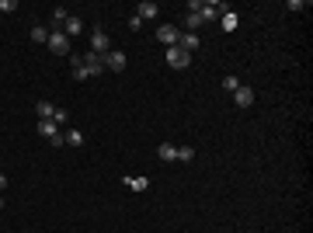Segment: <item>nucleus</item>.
<instances>
[{"instance_id":"1","label":"nucleus","mask_w":313,"mask_h":233,"mask_svg":"<svg viewBox=\"0 0 313 233\" xmlns=\"http://www.w3.org/2000/svg\"><path fill=\"white\" fill-rule=\"evenodd\" d=\"M45 45H49L56 56H66V53H70V39H66L63 32H49V42H45Z\"/></svg>"},{"instance_id":"2","label":"nucleus","mask_w":313,"mask_h":233,"mask_svg":"<svg viewBox=\"0 0 313 233\" xmlns=\"http://www.w3.org/2000/svg\"><path fill=\"white\" fill-rule=\"evenodd\" d=\"M188 63H192V56H188V53H181L177 45H171V49H167V66H174V70H185Z\"/></svg>"},{"instance_id":"3","label":"nucleus","mask_w":313,"mask_h":233,"mask_svg":"<svg viewBox=\"0 0 313 233\" xmlns=\"http://www.w3.org/2000/svg\"><path fill=\"white\" fill-rule=\"evenodd\" d=\"M195 11H198L202 21H213V18H219V14H226V4H198Z\"/></svg>"},{"instance_id":"4","label":"nucleus","mask_w":313,"mask_h":233,"mask_svg":"<svg viewBox=\"0 0 313 233\" xmlns=\"http://www.w3.org/2000/svg\"><path fill=\"white\" fill-rule=\"evenodd\" d=\"M156 39H160L164 45H167V49H171V45H177V39H181V32H177L174 24H160V28H156Z\"/></svg>"},{"instance_id":"5","label":"nucleus","mask_w":313,"mask_h":233,"mask_svg":"<svg viewBox=\"0 0 313 233\" xmlns=\"http://www.w3.org/2000/svg\"><path fill=\"white\" fill-rule=\"evenodd\" d=\"M101 63H105L108 70H115V73H118V70H125V53H118V49L112 53V49H108V53L101 56Z\"/></svg>"},{"instance_id":"6","label":"nucleus","mask_w":313,"mask_h":233,"mask_svg":"<svg viewBox=\"0 0 313 233\" xmlns=\"http://www.w3.org/2000/svg\"><path fill=\"white\" fill-rule=\"evenodd\" d=\"M84 70H87V77H98L101 70H105V63H101L98 53H87V56H84Z\"/></svg>"},{"instance_id":"7","label":"nucleus","mask_w":313,"mask_h":233,"mask_svg":"<svg viewBox=\"0 0 313 233\" xmlns=\"http://www.w3.org/2000/svg\"><path fill=\"white\" fill-rule=\"evenodd\" d=\"M233 101H237V108H251V105H254L251 87H237V91H233Z\"/></svg>"},{"instance_id":"8","label":"nucleus","mask_w":313,"mask_h":233,"mask_svg":"<svg viewBox=\"0 0 313 233\" xmlns=\"http://www.w3.org/2000/svg\"><path fill=\"white\" fill-rule=\"evenodd\" d=\"M177 49L192 56V53H195V49H198V35H195V32H188V35H181V39H177Z\"/></svg>"},{"instance_id":"9","label":"nucleus","mask_w":313,"mask_h":233,"mask_svg":"<svg viewBox=\"0 0 313 233\" xmlns=\"http://www.w3.org/2000/svg\"><path fill=\"white\" fill-rule=\"evenodd\" d=\"M91 45H94L91 53H98V56H105V53H108V35H105L101 28H94V39H91Z\"/></svg>"},{"instance_id":"10","label":"nucleus","mask_w":313,"mask_h":233,"mask_svg":"<svg viewBox=\"0 0 313 233\" xmlns=\"http://www.w3.org/2000/svg\"><path fill=\"white\" fill-rule=\"evenodd\" d=\"M156 14H160V7H156L153 0H143V4H139V14H136V18L143 21V18H156Z\"/></svg>"},{"instance_id":"11","label":"nucleus","mask_w":313,"mask_h":233,"mask_svg":"<svg viewBox=\"0 0 313 233\" xmlns=\"http://www.w3.org/2000/svg\"><path fill=\"white\" fill-rule=\"evenodd\" d=\"M63 24H66V32H63L66 39H73V35H80V32H84V21H80V18H66Z\"/></svg>"},{"instance_id":"12","label":"nucleus","mask_w":313,"mask_h":233,"mask_svg":"<svg viewBox=\"0 0 313 233\" xmlns=\"http://www.w3.org/2000/svg\"><path fill=\"white\" fill-rule=\"evenodd\" d=\"M156 157H160L164 164H167V160H177V146H171V143H160V146H156Z\"/></svg>"},{"instance_id":"13","label":"nucleus","mask_w":313,"mask_h":233,"mask_svg":"<svg viewBox=\"0 0 313 233\" xmlns=\"http://www.w3.org/2000/svg\"><path fill=\"white\" fill-rule=\"evenodd\" d=\"M63 143H66V146H84V133H77V129H70V133L63 136Z\"/></svg>"},{"instance_id":"14","label":"nucleus","mask_w":313,"mask_h":233,"mask_svg":"<svg viewBox=\"0 0 313 233\" xmlns=\"http://www.w3.org/2000/svg\"><path fill=\"white\" fill-rule=\"evenodd\" d=\"M125 185H129L133 192H146V188H150V181H146V177H125Z\"/></svg>"},{"instance_id":"15","label":"nucleus","mask_w":313,"mask_h":233,"mask_svg":"<svg viewBox=\"0 0 313 233\" xmlns=\"http://www.w3.org/2000/svg\"><path fill=\"white\" fill-rule=\"evenodd\" d=\"M35 112H39V118L45 122V118H53V112H56V108H53L49 101H39V105H35Z\"/></svg>"},{"instance_id":"16","label":"nucleus","mask_w":313,"mask_h":233,"mask_svg":"<svg viewBox=\"0 0 313 233\" xmlns=\"http://www.w3.org/2000/svg\"><path fill=\"white\" fill-rule=\"evenodd\" d=\"M237 24H240V18H237L233 11H226V14H223V28H226V32H233Z\"/></svg>"},{"instance_id":"17","label":"nucleus","mask_w":313,"mask_h":233,"mask_svg":"<svg viewBox=\"0 0 313 233\" xmlns=\"http://www.w3.org/2000/svg\"><path fill=\"white\" fill-rule=\"evenodd\" d=\"M192 157H195L192 146H177V160H181V164H192Z\"/></svg>"},{"instance_id":"18","label":"nucleus","mask_w":313,"mask_h":233,"mask_svg":"<svg viewBox=\"0 0 313 233\" xmlns=\"http://www.w3.org/2000/svg\"><path fill=\"white\" fill-rule=\"evenodd\" d=\"M32 42H49V32H45L42 24H35V28H32Z\"/></svg>"},{"instance_id":"19","label":"nucleus","mask_w":313,"mask_h":233,"mask_svg":"<svg viewBox=\"0 0 313 233\" xmlns=\"http://www.w3.org/2000/svg\"><path fill=\"white\" fill-rule=\"evenodd\" d=\"M185 24H188V28L195 32L198 24H202V18H198V11H188V18H185Z\"/></svg>"},{"instance_id":"20","label":"nucleus","mask_w":313,"mask_h":233,"mask_svg":"<svg viewBox=\"0 0 313 233\" xmlns=\"http://www.w3.org/2000/svg\"><path fill=\"white\" fill-rule=\"evenodd\" d=\"M70 18V14H66V11H63V7H56V11H53V24H63V21Z\"/></svg>"},{"instance_id":"21","label":"nucleus","mask_w":313,"mask_h":233,"mask_svg":"<svg viewBox=\"0 0 313 233\" xmlns=\"http://www.w3.org/2000/svg\"><path fill=\"white\" fill-rule=\"evenodd\" d=\"M223 87H226V91H237V87H240V80H237V77H223Z\"/></svg>"},{"instance_id":"22","label":"nucleus","mask_w":313,"mask_h":233,"mask_svg":"<svg viewBox=\"0 0 313 233\" xmlns=\"http://www.w3.org/2000/svg\"><path fill=\"white\" fill-rule=\"evenodd\" d=\"M14 7H18V4H14V0H0V11H4V14H11V11H14Z\"/></svg>"},{"instance_id":"23","label":"nucleus","mask_w":313,"mask_h":233,"mask_svg":"<svg viewBox=\"0 0 313 233\" xmlns=\"http://www.w3.org/2000/svg\"><path fill=\"white\" fill-rule=\"evenodd\" d=\"M53 122H56V125H59V122H66V108H56V112H53Z\"/></svg>"},{"instance_id":"24","label":"nucleus","mask_w":313,"mask_h":233,"mask_svg":"<svg viewBox=\"0 0 313 233\" xmlns=\"http://www.w3.org/2000/svg\"><path fill=\"white\" fill-rule=\"evenodd\" d=\"M4 188H7V177H4V174H0V192H4Z\"/></svg>"},{"instance_id":"25","label":"nucleus","mask_w":313,"mask_h":233,"mask_svg":"<svg viewBox=\"0 0 313 233\" xmlns=\"http://www.w3.org/2000/svg\"><path fill=\"white\" fill-rule=\"evenodd\" d=\"M0 209H4V198H0Z\"/></svg>"}]
</instances>
